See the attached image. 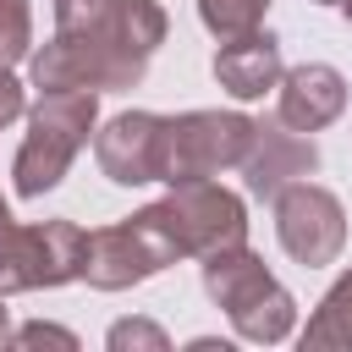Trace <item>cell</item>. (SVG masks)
Instances as JSON below:
<instances>
[{
    "mask_svg": "<svg viewBox=\"0 0 352 352\" xmlns=\"http://www.w3.org/2000/svg\"><path fill=\"white\" fill-rule=\"evenodd\" d=\"M110 352H126V346H148V352H165L170 341H165V330L160 324H148V319H121V324H110Z\"/></svg>",
    "mask_w": 352,
    "mask_h": 352,
    "instance_id": "2e32d148",
    "label": "cell"
},
{
    "mask_svg": "<svg viewBox=\"0 0 352 352\" xmlns=\"http://www.w3.org/2000/svg\"><path fill=\"white\" fill-rule=\"evenodd\" d=\"M286 66H280V38L275 33H242V38H220L214 50V82L231 99H264L270 88H280Z\"/></svg>",
    "mask_w": 352,
    "mask_h": 352,
    "instance_id": "8fae6325",
    "label": "cell"
},
{
    "mask_svg": "<svg viewBox=\"0 0 352 352\" xmlns=\"http://www.w3.org/2000/svg\"><path fill=\"white\" fill-rule=\"evenodd\" d=\"M22 110H28L22 104V82L11 77V66H0V126H11Z\"/></svg>",
    "mask_w": 352,
    "mask_h": 352,
    "instance_id": "ac0fdd59",
    "label": "cell"
},
{
    "mask_svg": "<svg viewBox=\"0 0 352 352\" xmlns=\"http://www.w3.org/2000/svg\"><path fill=\"white\" fill-rule=\"evenodd\" d=\"M253 116L242 110H182V116H165V132H160V182L176 187V182H204V176H220L231 165L248 160V143H253Z\"/></svg>",
    "mask_w": 352,
    "mask_h": 352,
    "instance_id": "277c9868",
    "label": "cell"
},
{
    "mask_svg": "<svg viewBox=\"0 0 352 352\" xmlns=\"http://www.w3.org/2000/svg\"><path fill=\"white\" fill-rule=\"evenodd\" d=\"M82 258H88L82 226H72V220L16 226V214L0 192V292H38V286L82 280Z\"/></svg>",
    "mask_w": 352,
    "mask_h": 352,
    "instance_id": "5b68a950",
    "label": "cell"
},
{
    "mask_svg": "<svg viewBox=\"0 0 352 352\" xmlns=\"http://www.w3.org/2000/svg\"><path fill=\"white\" fill-rule=\"evenodd\" d=\"M270 0H198V16L214 38H242L253 28H264Z\"/></svg>",
    "mask_w": 352,
    "mask_h": 352,
    "instance_id": "5bb4252c",
    "label": "cell"
},
{
    "mask_svg": "<svg viewBox=\"0 0 352 352\" xmlns=\"http://www.w3.org/2000/svg\"><path fill=\"white\" fill-rule=\"evenodd\" d=\"M314 6H341V0H314Z\"/></svg>",
    "mask_w": 352,
    "mask_h": 352,
    "instance_id": "7402d4cb",
    "label": "cell"
},
{
    "mask_svg": "<svg viewBox=\"0 0 352 352\" xmlns=\"http://www.w3.org/2000/svg\"><path fill=\"white\" fill-rule=\"evenodd\" d=\"M341 11H346V22H352V0H341Z\"/></svg>",
    "mask_w": 352,
    "mask_h": 352,
    "instance_id": "44dd1931",
    "label": "cell"
},
{
    "mask_svg": "<svg viewBox=\"0 0 352 352\" xmlns=\"http://www.w3.org/2000/svg\"><path fill=\"white\" fill-rule=\"evenodd\" d=\"M160 132L165 116L154 110H121L116 121H104L94 132V160L116 187H143L160 182Z\"/></svg>",
    "mask_w": 352,
    "mask_h": 352,
    "instance_id": "30bf717a",
    "label": "cell"
},
{
    "mask_svg": "<svg viewBox=\"0 0 352 352\" xmlns=\"http://www.w3.org/2000/svg\"><path fill=\"white\" fill-rule=\"evenodd\" d=\"M33 55V11L28 0H0V66H16Z\"/></svg>",
    "mask_w": 352,
    "mask_h": 352,
    "instance_id": "9a60e30c",
    "label": "cell"
},
{
    "mask_svg": "<svg viewBox=\"0 0 352 352\" xmlns=\"http://www.w3.org/2000/svg\"><path fill=\"white\" fill-rule=\"evenodd\" d=\"M104 0H55V28H66V22H82V16H94Z\"/></svg>",
    "mask_w": 352,
    "mask_h": 352,
    "instance_id": "d6986e66",
    "label": "cell"
},
{
    "mask_svg": "<svg viewBox=\"0 0 352 352\" xmlns=\"http://www.w3.org/2000/svg\"><path fill=\"white\" fill-rule=\"evenodd\" d=\"M99 121V88H55L38 94V104L28 110V138L16 148V198H44L50 187H60L66 165L77 160V148L88 143Z\"/></svg>",
    "mask_w": 352,
    "mask_h": 352,
    "instance_id": "3957f363",
    "label": "cell"
},
{
    "mask_svg": "<svg viewBox=\"0 0 352 352\" xmlns=\"http://www.w3.org/2000/svg\"><path fill=\"white\" fill-rule=\"evenodd\" d=\"M11 341H16V346H77V336L60 330V324H22Z\"/></svg>",
    "mask_w": 352,
    "mask_h": 352,
    "instance_id": "e0dca14e",
    "label": "cell"
},
{
    "mask_svg": "<svg viewBox=\"0 0 352 352\" xmlns=\"http://www.w3.org/2000/svg\"><path fill=\"white\" fill-rule=\"evenodd\" d=\"M236 170H242V182H248L253 198H270V204H275L292 182H308V176L319 170V148H314L297 126H286V121L275 116V121H258V126H253L248 160H242Z\"/></svg>",
    "mask_w": 352,
    "mask_h": 352,
    "instance_id": "9c48e42d",
    "label": "cell"
},
{
    "mask_svg": "<svg viewBox=\"0 0 352 352\" xmlns=\"http://www.w3.org/2000/svg\"><path fill=\"white\" fill-rule=\"evenodd\" d=\"M302 346H352V270L319 297V308L302 330Z\"/></svg>",
    "mask_w": 352,
    "mask_h": 352,
    "instance_id": "4fadbf2b",
    "label": "cell"
},
{
    "mask_svg": "<svg viewBox=\"0 0 352 352\" xmlns=\"http://www.w3.org/2000/svg\"><path fill=\"white\" fill-rule=\"evenodd\" d=\"M204 292L214 297V308L231 314V330L242 341H258V346H275L292 336L297 324V302L292 292L264 270V258L248 248V242H231L220 253H204Z\"/></svg>",
    "mask_w": 352,
    "mask_h": 352,
    "instance_id": "7a4b0ae2",
    "label": "cell"
},
{
    "mask_svg": "<svg viewBox=\"0 0 352 352\" xmlns=\"http://www.w3.org/2000/svg\"><path fill=\"white\" fill-rule=\"evenodd\" d=\"M160 226L170 231L176 253L182 258H204V253H220L231 242H248V209L231 187L220 182H176L160 204H154Z\"/></svg>",
    "mask_w": 352,
    "mask_h": 352,
    "instance_id": "52a82bcc",
    "label": "cell"
},
{
    "mask_svg": "<svg viewBox=\"0 0 352 352\" xmlns=\"http://www.w3.org/2000/svg\"><path fill=\"white\" fill-rule=\"evenodd\" d=\"M341 110H346V77H341L336 66L302 60V66H292V72L280 77V110H275V116H280L286 126L319 132V126H330Z\"/></svg>",
    "mask_w": 352,
    "mask_h": 352,
    "instance_id": "7c38bea8",
    "label": "cell"
},
{
    "mask_svg": "<svg viewBox=\"0 0 352 352\" xmlns=\"http://www.w3.org/2000/svg\"><path fill=\"white\" fill-rule=\"evenodd\" d=\"M165 44V11L160 0H104L94 16L55 28L50 44L28 55L33 88H138L154 50Z\"/></svg>",
    "mask_w": 352,
    "mask_h": 352,
    "instance_id": "6da1fadb",
    "label": "cell"
},
{
    "mask_svg": "<svg viewBox=\"0 0 352 352\" xmlns=\"http://www.w3.org/2000/svg\"><path fill=\"white\" fill-rule=\"evenodd\" d=\"M275 236H280V248H286L297 264H308V270L336 264L341 248H346V209H341V198H336L330 187H319V182H292V187L275 198Z\"/></svg>",
    "mask_w": 352,
    "mask_h": 352,
    "instance_id": "ba28073f",
    "label": "cell"
},
{
    "mask_svg": "<svg viewBox=\"0 0 352 352\" xmlns=\"http://www.w3.org/2000/svg\"><path fill=\"white\" fill-rule=\"evenodd\" d=\"M11 341V319H6V292H0V346Z\"/></svg>",
    "mask_w": 352,
    "mask_h": 352,
    "instance_id": "ffe728a7",
    "label": "cell"
},
{
    "mask_svg": "<svg viewBox=\"0 0 352 352\" xmlns=\"http://www.w3.org/2000/svg\"><path fill=\"white\" fill-rule=\"evenodd\" d=\"M182 253L170 242V231L160 226L154 204L138 209L132 220H116V226H99L88 231V258H82V280L94 292H126L160 270H170Z\"/></svg>",
    "mask_w": 352,
    "mask_h": 352,
    "instance_id": "8992f818",
    "label": "cell"
}]
</instances>
